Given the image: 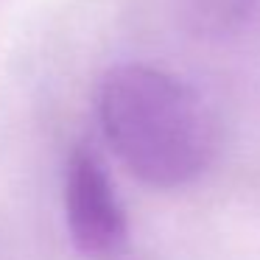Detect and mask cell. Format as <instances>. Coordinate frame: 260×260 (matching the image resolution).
I'll return each instance as SVG.
<instances>
[{
    "mask_svg": "<svg viewBox=\"0 0 260 260\" xmlns=\"http://www.w3.org/2000/svg\"><path fill=\"white\" fill-rule=\"evenodd\" d=\"M95 109L112 151L140 182L182 187L213 157V123L202 98L151 64H118L98 84Z\"/></svg>",
    "mask_w": 260,
    "mask_h": 260,
    "instance_id": "cell-1",
    "label": "cell"
},
{
    "mask_svg": "<svg viewBox=\"0 0 260 260\" xmlns=\"http://www.w3.org/2000/svg\"><path fill=\"white\" fill-rule=\"evenodd\" d=\"M64 218L79 252L109 257L129 238L126 213L115 196L112 179L90 148H76L64 171Z\"/></svg>",
    "mask_w": 260,
    "mask_h": 260,
    "instance_id": "cell-2",
    "label": "cell"
},
{
    "mask_svg": "<svg viewBox=\"0 0 260 260\" xmlns=\"http://www.w3.org/2000/svg\"><path fill=\"white\" fill-rule=\"evenodd\" d=\"M257 0H187V17L199 34L221 37L243 25Z\"/></svg>",
    "mask_w": 260,
    "mask_h": 260,
    "instance_id": "cell-3",
    "label": "cell"
}]
</instances>
